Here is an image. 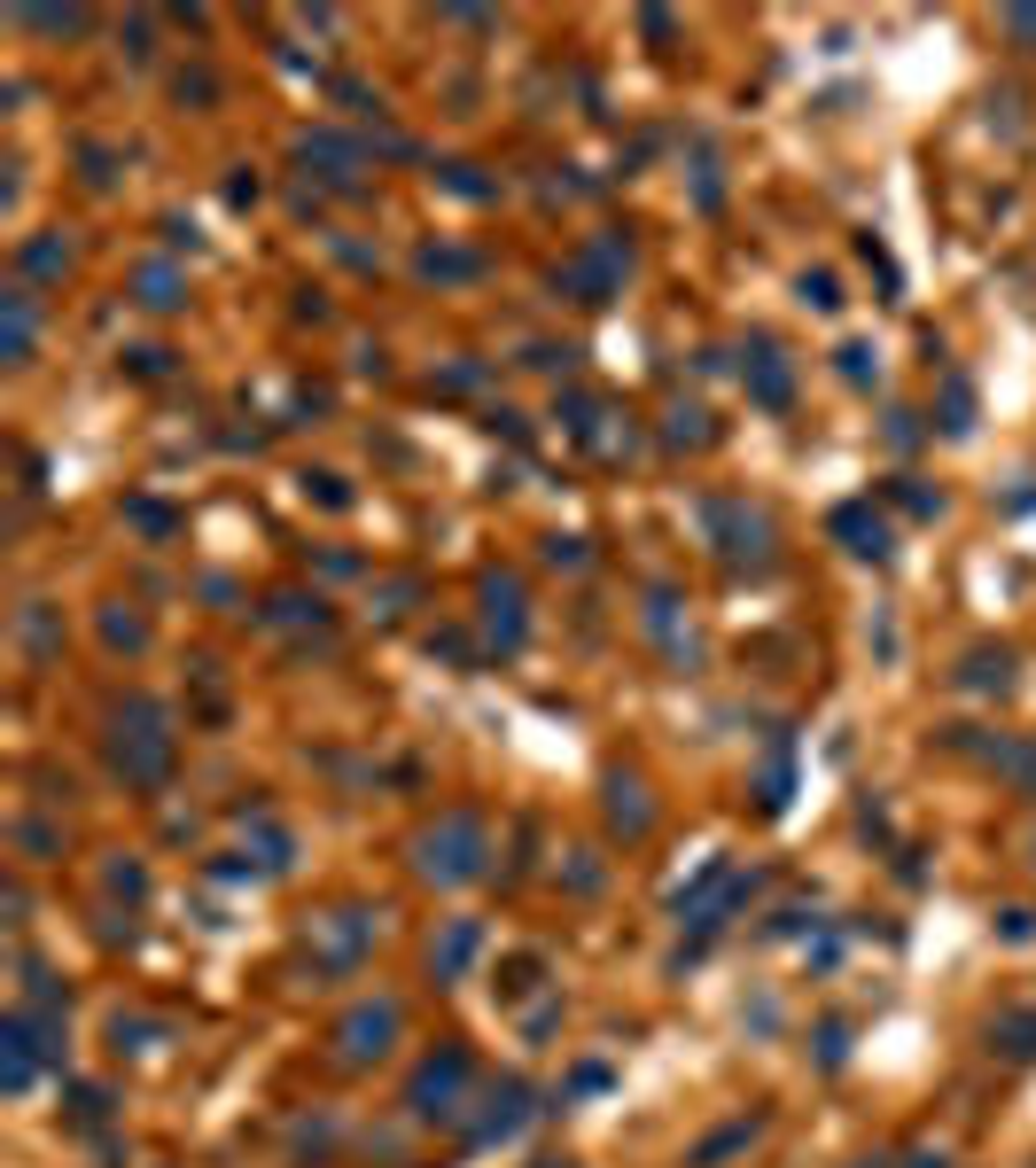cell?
Returning <instances> with one entry per match:
<instances>
[{
    "label": "cell",
    "instance_id": "7a4b0ae2",
    "mask_svg": "<svg viewBox=\"0 0 1036 1168\" xmlns=\"http://www.w3.org/2000/svg\"><path fill=\"white\" fill-rule=\"evenodd\" d=\"M8 351H16V359L32 351V296H24V289L8 296Z\"/></svg>",
    "mask_w": 1036,
    "mask_h": 1168
},
{
    "label": "cell",
    "instance_id": "6da1fadb",
    "mask_svg": "<svg viewBox=\"0 0 1036 1168\" xmlns=\"http://www.w3.org/2000/svg\"><path fill=\"white\" fill-rule=\"evenodd\" d=\"M756 398H764V405H787V367L771 359V351L756 359Z\"/></svg>",
    "mask_w": 1036,
    "mask_h": 1168
},
{
    "label": "cell",
    "instance_id": "3957f363",
    "mask_svg": "<svg viewBox=\"0 0 1036 1168\" xmlns=\"http://www.w3.org/2000/svg\"><path fill=\"white\" fill-rule=\"evenodd\" d=\"M141 304H149V312H172V304H179V281H172L164 265H156V273H141Z\"/></svg>",
    "mask_w": 1036,
    "mask_h": 1168
},
{
    "label": "cell",
    "instance_id": "5b68a950",
    "mask_svg": "<svg viewBox=\"0 0 1036 1168\" xmlns=\"http://www.w3.org/2000/svg\"><path fill=\"white\" fill-rule=\"evenodd\" d=\"M1013 32H1021V39H1036V8H1013Z\"/></svg>",
    "mask_w": 1036,
    "mask_h": 1168
},
{
    "label": "cell",
    "instance_id": "277c9868",
    "mask_svg": "<svg viewBox=\"0 0 1036 1168\" xmlns=\"http://www.w3.org/2000/svg\"><path fill=\"white\" fill-rule=\"evenodd\" d=\"M803 296H810V304H819V312H834V304H842V296H834V281H826V273H810V281H803Z\"/></svg>",
    "mask_w": 1036,
    "mask_h": 1168
}]
</instances>
